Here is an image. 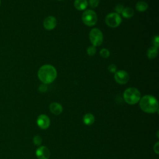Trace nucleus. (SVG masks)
Wrapping results in <instances>:
<instances>
[{"label": "nucleus", "instance_id": "obj_16", "mask_svg": "<svg viewBox=\"0 0 159 159\" xmlns=\"http://www.w3.org/2000/svg\"><path fill=\"white\" fill-rule=\"evenodd\" d=\"M135 9L139 12L145 11L148 9V4L143 1H139L135 5Z\"/></svg>", "mask_w": 159, "mask_h": 159}, {"label": "nucleus", "instance_id": "obj_9", "mask_svg": "<svg viewBox=\"0 0 159 159\" xmlns=\"http://www.w3.org/2000/svg\"><path fill=\"white\" fill-rule=\"evenodd\" d=\"M57 24V20L56 18L54 16H50L47 17L44 19L43 22V25L45 29L48 30H50L55 28Z\"/></svg>", "mask_w": 159, "mask_h": 159}, {"label": "nucleus", "instance_id": "obj_8", "mask_svg": "<svg viewBox=\"0 0 159 159\" xmlns=\"http://www.w3.org/2000/svg\"><path fill=\"white\" fill-rule=\"evenodd\" d=\"M37 124L41 129H47L50 125V120L45 114H40L37 119Z\"/></svg>", "mask_w": 159, "mask_h": 159}, {"label": "nucleus", "instance_id": "obj_1", "mask_svg": "<svg viewBox=\"0 0 159 159\" xmlns=\"http://www.w3.org/2000/svg\"><path fill=\"white\" fill-rule=\"evenodd\" d=\"M39 79L43 84H48L53 82L57 76L56 68L51 65H43L38 70Z\"/></svg>", "mask_w": 159, "mask_h": 159}, {"label": "nucleus", "instance_id": "obj_5", "mask_svg": "<svg viewBox=\"0 0 159 159\" xmlns=\"http://www.w3.org/2000/svg\"><path fill=\"white\" fill-rule=\"evenodd\" d=\"M89 39L92 45L94 47L100 46L103 42L102 32L99 29H92L89 34Z\"/></svg>", "mask_w": 159, "mask_h": 159}, {"label": "nucleus", "instance_id": "obj_17", "mask_svg": "<svg viewBox=\"0 0 159 159\" xmlns=\"http://www.w3.org/2000/svg\"><path fill=\"white\" fill-rule=\"evenodd\" d=\"M86 52L87 54L90 56V57H93L94 56L96 53V47H94V45H91L89 46L86 50Z\"/></svg>", "mask_w": 159, "mask_h": 159}, {"label": "nucleus", "instance_id": "obj_19", "mask_svg": "<svg viewBox=\"0 0 159 159\" xmlns=\"http://www.w3.org/2000/svg\"><path fill=\"white\" fill-rule=\"evenodd\" d=\"M42 139L39 135H35L33 139V142H34V145H35L37 146L40 145L42 143Z\"/></svg>", "mask_w": 159, "mask_h": 159}, {"label": "nucleus", "instance_id": "obj_22", "mask_svg": "<svg viewBox=\"0 0 159 159\" xmlns=\"http://www.w3.org/2000/svg\"><path fill=\"white\" fill-rule=\"evenodd\" d=\"M153 47L156 48H158L159 46V37L158 35H156L153 39Z\"/></svg>", "mask_w": 159, "mask_h": 159}, {"label": "nucleus", "instance_id": "obj_12", "mask_svg": "<svg viewBox=\"0 0 159 159\" xmlns=\"http://www.w3.org/2000/svg\"><path fill=\"white\" fill-rule=\"evenodd\" d=\"M88 6L87 0H75L74 6L79 11H83L86 9Z\"/></svg>", "mask_w": 159, "mask_h": 159}, {"label": "nucleus", "instance_id": "obj_10", "mask_svg": "<svg viewBox=\"0 0 159 159\" xmlns=\"http://www.w3.org/2000/svg\"><path fill=\"white\" fill-rule=\"evenodd\" d=\"M38 159H48L50 156V150L45 146L39 147L35 152Z\"/></svg>", "mask_w": 159, "mask_h": 159}, {"label": "nucleus", "instance_id": "obj_27", "mask_svg": "<svg viewBox=\"0 0 159 159\" xmlns=\"http://www.w3.org/2000/svg\"><path fill=\"white\" fill-rule=\"evenodd\" d=\"M0 5H1V0H0Z\"/></svg>", "mask_w": 159, "mask_h": 159}, {"label": "nucleus", "instance_id": "obj_7", "mask_svg": "<svg viewBox=\"0 0 159 159\" xmlns=\"http://www.w3.org/2000/svg\"><path fill=\"white\" fill-rule=\"evenodd\" d=\"M114 80L120 84H125L129 80V75L125 70H118L114 73Z\"/></svg>", "mask_w": 159, "mask_h": 159}, {"label": "nucleus", "instance_id": "obj_23", "mask_svg": "<svg viewBox=\"0 0 159 159\" xmlns=\"http://www.w3.org/2000/svg\"><path fill=\"white\" fill-rule=\"evenodd\" d=\"M108 71L111 73H114L116 71H117V67H116V65H114V64H111L108 66Z\"/></svg>", "mask_w": 159, "mask_h": 159}, {"label": "nucleus", "instance_id": "obj_4", "mask_svg": "<svg viewBox=\"0 0 159 159\" xmlns=\"http://www.w3.org/2000/svg\"><path fill=\"white\" fill-rule=\"evenodd\" d=\"M81 19L83 22L86 25L91 27L94 25L96 24L98 17L94 11L91 9H88L84 11L82 14Z\"/></svg>", "mask_w": 159, "mask_h": 159}, {"label": "nucleus", "instance_id": "obj_3", "mask_svg": "<svg viewBox=\"0 0 159 159\" xmlns=\"http://www.w3.org/2000/svg\"><path fill=\"white\" fill-rule=\"evenodd\" d=\"M123 98L127 104L133 105L139 102L141 95L140 91L137 88L131 87L125 90L123 94Z\"/></svg>", "mask_w": 159, "mask_h": 159}, {"label": "nucleus", "instance_id": "obj_11", "mask_svg": "<svg viewBox=\"0 0 159 159\" xmlns=\"http://www.w3.org/2000/svg\"><path fill=\"white\" fill-rule=\"evenodd\" d=\"M49 109L51 112L55 115H59L63 111V107L58 102H54L50 104Z\"/></svg>", "mask_w": 159, "mask_h": 159}, {"label": "nucleus", "instance_id": "obj_21", "mask_svg": "<svg viewBox=\"0 0 159 159\" xmlns=\"http://www.w3.org/2000/svg\"><path fill=\"white\" fill-rule=\"evenodd\" d=\"M124 9V6L122 4H117V5L115 6V8H114L116 12L117 13V14H120L122 13V11H123Z\"/></svg>", "mask_w": 159, "mask_h": 159}, {"label": "nucleus", "instance_id": "obj_2", "mask_svg": "<svg viewBox=\"0 0 159 159\" xmlns=\"http://www.w3.org/2000/svg\"><path fill=\"white\" fill-rule=\"evenodd\" d=\"M140 109L147 113H155L158 110V102L155 97L152 95H145L139 101Z\"/></svg>", "mask_w": 159, "mask_h": 159}, {"label": "nucleus", "instance_id": "obj_26", "mask_svg": "<svg viewBox=\"0 0 159 159\" xmlns=\"http://www.w3.org/2000/svg\"><path fill=\"white\" fill-rule=\"evenodd\" d=\"M57 1H62V0H57Z\"/></svg>", "mask_w": 159, "mask_h": 159}, {"label": "nucleus", "instance_id": "obj_14", "mask_svg": "<svg viewBox=\"0 0 159 159\" xmlns=\"http://www.w3.org/2000/svg\"><path fill=\"white\" fill-rule=\"evenodd\" d=\"M158 55V48L153 46L148 48L147 51V56L150 59H154Z\"/></svg>", "mask_w": 159, "mask_h": 159}, {"label": "nucleus", "instance_id": "obj_13", "mask_svg": "<svg viewBox=\"0 0 159 159\" xmlns=\"http://www.w3.org/2000/svg\"><path fill=\"white\" fill-rule=\"evenodd\" d=\"M83 123L86 125H92L95 120L94 116L91 113H87L86 114L83 118Z\"/></svg>", "mask_w": 159, "mask_h": 159}, {"label": "nucleus", "instance_id": "obj_24", "mask_svg": "<svg viewBox=\"0 0 159 159\" xmlns=\"http://www.w3.org/2000/svg\"><path fill=\"white\" fill-rule=\"evenodd\" d=\"M39 89L40 92L42 93H43V92H45L47 90V84H42L41 85H40L39 88Z\"/></svg>", "mask_w": 159, "mask_h": 159}, {"label": "nucleus", "instance_id": "obj_15", "mask_svg": "<svg viewBox=\"0 0 159 159\" xmlns=\"http://www.w3.org/2000/svg\"><path fill=\"white\" fill-rule=\"evenodd\" d=\"M121 14H122V16L124 18L130 19V18L132 17L134 15V11L132 8L127 7H124V9H123Z\"/></svg>", "mask_w": 159, "mask_h": 159}, {"label": "nucleus", "instance_id": "obj_25", "mask_svg": "<svg viewBox=\"0 0 159 159\" xmlns=\"http://www.w3.org/2000/svg\"><path fill=\"white\" fill-rule=\"evenodd\" d=\"M153 150L156 154H158L159 152V142H157L155 145L153 146Z\"/></svg>", "mask_w": 159, "mask_h": 159}, {"label": "nucleus", "instance_id": "obj_18", "mask_svg": "<svg viewBox=\"0 0 159 159\" xmlns=\"http://www.w3.org/2000/svg\"><path fill=\"white\" fill-rule=\"evenodd\" d=\"M100 55L102 57V58H107L109 57L110 55V52L108 49L107 48H102L101 50H100Z\"/></svg>", "mask_w": 159, "mask_h": 159}, {"label": "nucleus", "instance_id": "obj_20", "mask_svg": "<svg viewBox=\"0 0 159 159\" xmlns=\"http://www.w3.org/2000/svg\"><path fill=\"white\" fill-rule=\"evenodd\" d=\"M88 4L92 8H96L99 4V0H88Z\"/></svg>", "mask_w": 159, "mask_h": 159}, {"label": "nucleus", "instance_id": "obj_6", "mask_svg": "<svg viewBox=\"0 0 159 159\" xmlns=\"http://www.w3.org/2000/svg\"><path fill=\"white\" fill-rule=\"evenodd\" d=\"M105 22L109 27L115 28L121 24L122 18L120 14L116 12H111L106 16L105 18Z\"/></svg>", "mask_w": 159, "mask_h": 159}]
</instances>
